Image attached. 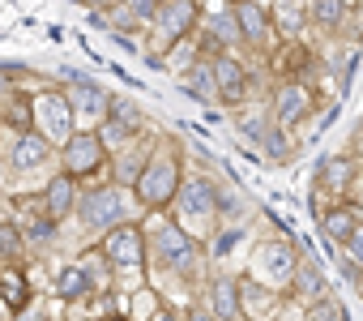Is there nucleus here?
Here are the masks:
<instances>
[{
	"instance_id": "f257e3e1",
	"label": "nucleus",
	"mask_w": 363,
	"mask_h": 321,
	"mask_svg": "<svg viewBox=\"0 0 363 321\" xmlns=\"http://www.w3.org/2000/svg\"><path fill=\"white\" fill-rule=\"evenodd\" d=\"M179 180H184V176H179V158L167 154V146H158V150H150L141 176L133 180V193H137V202H141L145 210H162V206L175 202Z\"/></svg>"
},
{
	"instance_id": "6e6552de",
	"label": "nucleus",
	"mask_w": 363,
	"mask_h": 321,
	"mask_svg": "<svg viewBox=\"0 0 363 321\" xmlns=\"http://www.w3.org/2000/svg\"><path fill=\"white\" fill-rule=\"evenodd\" d=\"M137 129H141V111H137L133 103H124V99H111V103H107V116L99 120L103 146H107V150H124V146L137 137Z\"/></svg>"
},
{
	"instance_id": "f03ea898",
	"label": "nucleus",
	"mask_w": 363,
	"mask_h": 321,
	"mask_svg": "<svg viewBox=\"0 0 363 321\" xmlns=\"http://www.w3.org/2000/svg\"><path fill=\"white\" fill-rule=\"evenodd\" d=\"M73 210L90 232H111V227L128 223V193L120 185H94L90 193L77 197Z\"/></svg>"
},
{
	"instance_id": "473e14b6",
	"label": "nucleus",
	"mask_w": 363,
	"mask_h": 321,
	"mask_svg": "<svg viewBox=\"0 0 363 321\" xmlns=\"http://www.w3.org/2000/svg\"><path fill=\"white\" fill-rule=\"evenodd\" d=\"M18 321H48V317H43V312H30V317H26V312H18Z\"/></svg>"
},
{
	"instance_id": "ddd939ff",
	"label": "nucleus",
	"mask_w": 363,
	"mask_h": 321,
	"mask_svg": "<svg viewBox=\"0 0 363 321\" xmlns=\"http://www.w3.org/2000/svg\"><path fill=\"white\" fill-rule=\"evenodd\" d=\"M312 111V94H308V86L303 82H282L278 90H274V124H299L303 116Z\"/></svg>"
},
{
	"instance_id": "a878e982",
	"label": "nucleus",
	"mask_w": 363,
	"mask_h": 321,
	"mask_svg": "<svg viewBox=\"0 0 363 321\" xmlns=\"http://www.w3.org/2000/svg\"><path fill=\"white\" fill-rule=\"evenodd\" d=\"M26 253V236H22V227L18 223H0V261H18Z\"/></svg>"
},
{
	"instance_id": "72a5a7b5",
	"label": "nucleus",
	"mask_w": 363,
	"mask_h": 321,
	"mask_svg": "<svg viewBox=\"0 0 363 321\" xmlns=\"http://www.w3.org/2000/svg\"><path fill=\"white\" fill-rule=\"evenodd\" d=\"M154 321H179V317H171V312H158V317H154Z\"/></svg>"
},
{
	"instance_id": "b1692460",
	"label": "nucleus",
	"mask_w": 363,
	"mask_h": 321,
	"mask_svg": "<svg viewBox=\"0 0 363 321\" xmlns=\"http://www.w3.org/2000/svg\"><path fill=\"white\" fill-rule=\"evenodd\" d=\"M94 283H90V274L82 270V266H65L60 274H56V295L60 300H77V295H86Z\"/></svg>"
},
{
	"instance_id": "393cba45",
	"label": "nucleus",
	"mask_w": 363,
	"mask_h": 321,
	"mask_svg": "<svg viewBox=\"0 0 363 321\" xmlns=\"http://www.w3.org/2000/svg\"><path fill=\"white\" fill-rule=\"evenodd\" d=\"M308 13H312L316 26L337 31V26L346 22V0H308Z\"/></svg>"
},
{
	"instance_id": "0eeeda50",
	"label": "nucleus",
	"mask_w": 363,
	"mask_h": 321,
	"mask_svg": "<svg viewBox=\"0 0 363 321\" xmlns=\"http://www.w3.org/2000/svg\"><path fill=\"white\" fill-rule=\"evenodd\" d=\"M150 253H154L167 270H184V266L197 257V244H193V236L179 227V223H162V227L154 232V240H150Z\"/></svg>"
},
{
	"instance_id": "c85d7f7f",
	"label": "nucleus",
	"mask_w": 363,
	"mask_h": 321,
	"mask_svg": "<svg viewBox=\"0 0 363 321\" xmlns=\"http://www.w3.org/2000/svg\"><path fill=\"white\" fill-rule=\"evenodd\" d=\"M124 9H128L137 22H154V13H158V0H124Z\"/></svg>"
},
{
	"instance_id": "1a4fd4ad",
	"label": "nucleus",
	"mask_w": 363,
	"mask_h": 321,
	"mask_svg": "<svg viewBox=\"0 0 363 321\" xmlns=\"http://www.w3.org/2000/svg\"><path fill=\"white\" fill-rule=\"evenodd\" d=\"M175 202H179V214H184V219H214V214H218V185L206 180V176L179 180Z\"/></svg>"
},
{
	"instance_id": "7ed1b4c3",
	"label": "nucleus",
	"mask_w": 363,
	"mask_h": 321,
	"mask_svg": "<svg viewBox=\"0 0 363 321\" xmlns=\"http://www.w3.org/2000/svg\"><path fill=\"white\" fill-rule=\"evenodd\" d=\"M107 146H103V137L99 133H90V129H73L69 137H65V150H60V172L69 176V180H90V176H99L103 168H107Z\"/></svg>"
},
{
	"instance_id": "9b49d317",
	"label": "nucleus",
	"mask_w": 363,
	"mask_h": 321,
	"mask_svg": "<svg viewBox=\"0 0 363 321\" xmlns=\"http://www.w3.org/2000/svg\"><path fill=\"white\" fill-rule=\"evenodd\" d=\"M65 103L73 107V116H86V120H103L107 116V94L90 82V77H82V73H69V86H65Z\"/></svg>"
},
{
	"instance_id": "6ab92c4d",
	"label": "nucleus",
	"mask_w": 363,
	"mask_h": 321,
	"mask_svg": "<svg viewBox=\"0 0 363 321\" xmlns=\"http://www.w3.org/2000/svg\"><path fill=\"white\" fill-rule=\"evenodd\" d=\"M350 180H354V163L342 154V158H320V168H316V185L320 189H329V193H342V189H350Z\"/></svg>"
},
{
	"instance_id": "c756f323",
	"label": "nucleus",
	"mask_w": 363,
	"mask_h": 321,
	"mask_svg": "<svg viewBox=\"0 0 363 321\" xmlns=\"http://www.w3.org/2000/svg\"><path fill=\"white\" fill-rule=\"evenodd\" d=\"M346 253H350V261L363 270V219H359V223H354V232L346 236Z\"/></svg>"
},
{
	"instance_id": "bb28decb",
	"label": "nucleus",
	"mask_w": 363,
	"mask_h": 321,
	"mask_svg": "<svg viewBox=\"0 0 363 321\" xmlns=\"http://www.w3.org/2000/svg\"><path fill=\"white\" fill-rule=\"evenodd\" d=\"M257 141H261V146H265V150H269L274 158H286V154H291V146H286V133H282V124H269V120H265V124H261V133H257Z\"/></svg>"
},
{
	"instance_id": "7c9ffc66",
	"label": "nucleus",
	"mask_w": 363,
	"mask_h": 321,
	"mask_svg": "<svg viewBox=\"0 0 363 321\" xmlns=\"http://www.w3.org/2000/svg\"><path fill=\"white\" fill-rule=\"evenodd\" d=\"M52 232H56V223H52V219H30V227H26L22 236H30V240H48Z\"/></svg>"
},
{
	"instance_id": "9d476101",
	"label": "nucleus",
	"mask_w": 363,
	"mask_h": 321,
	"mask_svg": "<svg viewBox=\"0 0 363 321\" xmlns=\"http://www.w3.org/2000/svg\"><path fill=\"white\" fill-rule=\"evenodd\" d=\"M210 73H214V90H218L223 103H240V99L248 94V69H244L231 52H218V56L210 60Z\"/></svg>"
},
{
	"instance_id": "20e7f679",
	"label": "nucleus",
	"mask_w": 363,
	"mask_h": 321,
	"mask_svg": "<svg viewBox=\"0 0 363 321\" xmlns=\"http://www.w3.org/2000/svg\"><path fill=\"white\" fill-rule=\"evenodd\" d=\"M99 253H103V261H107L111 270H137V266H145V257H150V236H145L137 223H120V227L103 232Z\"/></svg>"
},
{
	"instance_id": "58836bf2",
	"label": "nucleus",
	"mask_w": 363,
	"mask_h": 321,
	"mask_svg": "<svg viewBox=\"0 0 363 321\" xmlns=\"http://www.w3.org/2000/svg\"><path fill=\"white\" fill-rule=\"evenodd\" d=\"M94 5H99V0H94Z\"/></svg>"
},
{
	"instance_id": "dca6fc26",
	"label": "nucleus",
	"mask_w": 363,
	"mask_h": 321,
	"mask_svg": "<svg viewBox=\"0 0 363 321\" xmlns=\"http://www.w3.org/2000/svg\"><path fill=\"white\" fill-rule=\"evenodd\" d=\"M291 278H295V287H299V295H303V300H316V304H320V300H325V291H329L325 270L316 266V257H312L308 249L299 253V261H295V274H291Z\"/></svg>"
},
{
	"instance_id": "f8f14e48",
	"label": "nucleus",
	"mask_w": 363,
	"mask_h": 321,
	"mask_svg": "<svg viewBox=\"0 0 363 321\" xmlns=\"http://www.w3.org/2000/svg\"><path fill=\"white\" fill-rule=\"evenodd\" d=\"M231 9H235L240 39H244L248 48L265 52V43H274V22H269V13L257 5V0H240V5H231Z\"/></svg>"
},
{
	"instance_id": "c9c22d12",
	"label": "nucleus",
	"mask_w": 363,
	"mask_h": 321,
	"mask_svg": "<svg viewBox=\"0 0 363 321\" xmlns=\"http://www.w3.org/2000/svg\"><path fill=\"white\" fill-rule=\"evenodd\" d=\"M231 5H240V0H231Z\"/></svg>"
},
{
	"instance_id": "39448f33",
	"label": "nucleus",
	"mask_w": 363,
	"mask_h": 321,
	"mask_svg": "<svg viewBox=\"0 0 363 321\" xmlns=\"http://www.w3.org/2000/svg\"><path fill=\"white\" fill-rule=\"evenodd\" d=\"M30 107H35V133H43L48 141H60V146H65V137L73 133V120H77L73 107L65 103V94H60V90H48V94H39Z\"/></svg>"
},
{
	"instance_id": "423d86ee",
	"label": "nucleus",
	"mask_w": 363,
	"mask_h": 321,
	"mask_svg": "<svg viewBox=\"0 0 363 321\" xmlns=\"http://www.w3.org/2000/svg\"><path fill=\"white\" fill-rule=\"evenodd\" d=\"M197 18H201V5L197 0H167V5H158V13H154V35H158V43H179L184 35H193V26H197Z\"/></svg>"
},
{
	"instance_id": "4be33fe9",
	"label": "nucleus",
	"mask_w": 363,
	"mask_h": 321,
	"mask_svg": "<svg viewBox=\"0 0 363 321\" xmlns=\"http://www.w3.org/2000/svg\"><path fill=\"white\" fill-rule=\"evenodd\" d=\"M184 94L201 99V103H214L218 90H214V73H210V60H197L189 73H184Z\"/></svg>"
},
{
	"instance_id": "2eb2a0df",
	"label": "nucleus",
	"mask_w": 363,
	"mask_h": 321,
	"mask_svg": "<svg viewBox=\"0 0 363 321\" xmlns=\"http://www.w3.org/2000/svg\"><path fill=\"white\" fill-rule=\"evenodd\" d=\"M73 206H77V180H69L65 172L52 176L48 189H43V210H48V219L60 223L65 214H73Z\"/></svg>"
},
{
	"instance_id": "f704fd0d",
	"label": "nucleus",
	"mask_w": 363,
	"mask_h": 321,
	"mask_svg": "<svg viewBox=\"0 0 363 321\" xmlns=\"http://www.w3.org/2000/svg\"><path fill=\"white\" fill-rule=\"evenodd\" d=\"M103 321H128V317H103Z\"/></svg>"
},
{
	"instance_id": "e433bc0d",
	"label": "nucleus",
	"mask_w": 363,
	"mask_h": 321,
	"mask_svg": "<svg viewBox=\"0 0 363 321\" xmlns=\"http://www.w3.org/2000/svg\"><path fill=\"white\" fill-rule=\"evenodd\" d=\"M158 5H167V0H158Z\"/></svg>"
},
{
	"instance_id": "a211bd4d",
	"label": "nucleus",
	"mask_w": 363,
	"mask_h": 321,
	"mask_svg": "<svg viewBox=\"0 0 363 321\" xmlns=\"http://www.w3.org/2000/svg\"><path fill=\"white\" fill-rule=\"evenodd\" d=\"M0 304L9 312H26V304H30V287L18 266H0Z\"/></svg>"
},
{
	"instance_id": "4c0bfd02",
	"label": "nucleus",
	"mask_w": 363,
	"mask_h": 321,
	"mask_svg": "<svg viewBox=\"0 0 363 321\" xmlns=\"http://www.w3.org/2000/svg\"><path fill=\"white\" fill-rule=\"evenodd\" d=\"M354 5H363V0H354Z\"/></svg>"
},
{
	"instance_id": "4468645a",
	"label": "nucleus",
	"mask_w": 363,
	"mask_h": 321,
	"mask_svg": "<svg viewBox=\"0 0 363 321\" xmlns=\"http://www.w3.org/2000/svg\"><path fill=\"white\" fill-rule=\"evenodd\" d=\"M52 158V141L43 137V133H35V129H26V133H18V141H13V150H9V163L18 168V172H35V168H43Z\"/></svg>"
},
{
	"instance_id": "cd10ccee",
	"label": "nucleus",
	"mask_w": 363,
	"mask_h": 321,
	"mask_svg": "<svg viewBox=\"0 0 363 321\" xmlns=\"http://www.w3.org/2000/svg\"><path fill=\"white\" fill-rule=\"evenodd\" d=\"M9 124H13L18 133H26V129L35 124V107H30V103H26L22 94H18V99L9 103Z\"/></svg>"
},
{
	"instance_id": "f3484780",
	"label": "nucleus",
	"mask_w": 363,
	"mask_h": 321,
	"mask_svg": "<svg viewBox=\"0 0 363 321\" xmlns=\"http://www.w3.org/2000/svg\"><path fill=\"white\" fill-rule=\"evenodd\" d=\"M210 300H214V321H244V295L231 278H214Z\"/></svg>"
},
{
	"instance_id": "412c9836",
	"label": "nucleus",
	"mask_w": 363,
	"mask_h": 321,
	"mask_svg": "<svg viewBox=\"0 0 363 321\" xmlns=\"http://www.w3.org/2000/svg\"><path fill=\"white\" fill-rule=\"evenodd\" d=\"M295 261H299V253H291L286 244H265V249H261V266L269 270V278H274V283H291Z\"/></svg>"
},
{
	"instance_id": "5701e85b",
	"label": "nucleus",
	"mask_w": 363,
	"mask_h": 321,
	"mask_svg": "<svg viewBox=\"0 0 363 321\" xmlns=\"http://www.w3.org/2000/svg\"><path fill=\"white\" fill-rule=\"evenodd\" d=\"M206 35H210L218 48H235V43H244V39H240V26H235V9L210 13V22H206Z\"/></svg>"
},
{
	"instance_id": "2f4dec72",
	"label": "nucleus",
	"mask_w": 363,
	"mask_h": 321,
	"mask_svg": "<svg viewBox=\"0 0 363 321\" xmlns=\"http://www.w3.org/2000/svg\"><path fill=\"white\" fill-rule=\"evenodd\" d=\"M189 321H214V312H206V308H193V317Z\"/></svg>"
},
{
	"instance_id": "aec40b11",
	"label": "nucleus",
	"mask_w": 363,
	"mask_h": 321,
	"mask_svg": "<svg viewBox=\"0 0 363 321\" xmlns=\"http://www.w3.org/2000/svg\"><path fill=\"white\" fill-rule=\"evenodd\" d=\"M354 223H359V210H354V206H329L325 219H320V232H325L333 244H346V236L354 232Z\"/></svg>"
}]
</instances>
